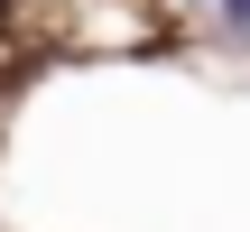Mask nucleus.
Listing matches in <instances>:
<instances>
[{"instance_id": "f257e3e1", "label": "nucleus", "mask_w": 250, "mask_h": 232, "mask_svg": "<svg viewBox=\"0 0 250 232\" xmlns=\"http://www.w3.org/2000/svg\"><path fill=\"white\" fill-rule=\"evenodd\" d=\"M213 9H223V28H232V37H250V0H213Z\"/></svg>"}]
</instances>
